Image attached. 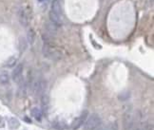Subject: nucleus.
I'll use <instances>...</instances> for the list:
<instances>
[{
    "instance_id": "nucleus-1",
    "label": "nucleus",
    "mask_w": 154,
    "mask_h": 130,
    "mask_svg": "<svg viewBox=\"0 0 154 130\" xmlns=\"http://www.w3.org/2000/svg\"><path fill=\"white\" fill-rule=\"evenodd\" d=\"M138 111H128L124 116V130H141Z\"/></svg>"
},
{
    "instance_id": "nucleus-2",
    "label": "nucleus",
    "mask_w": 154,
    "mask_h": 130,
    "mask_svg": "<svg viewBox=\"0 0 154 130\" xmlns=\"http://www.w3.org/2000/svg\"><path fill=\"white\" fill-rule=\"evenodd\" d=\"M49 21L57 27L63 24L62 9H61L60 0H52L51 10H49Z\"/></svg>"
},
{
    "instance_id": "nucleus-3",
    "label": "nucleus",
    "mask_w": 154,
    "mask_h": 130,
    "mask_svg": "<svg viewBox=\"0 0 154 130\" xmlns=\"http://www.w3.org/2000/svg\"><path fill=\"white\" fill-rule=\"evenodd\" d=\"M42 51H43V55H44L46 58L52 60V61H58L62 58V56H63L61 50L59 49H57L56 47L49 44V43H45L44 46H43Z\"/></svg>"
},
{
    "instance_id": "nucleus-4",
    "label": "nucleus",
    "mask_w": 154,
    "mask_h": 130,
    "mask_svg": "<svg viewBox=\"0 0 154 130\" xmlns=\"http://www.w3.org/2000/svg\"><path fill=\"white\" fill-rule=\"evenodd\" d=\"M102 125V120L98 114L88 115L87 121L84 124V130H97Z\"/></svg>"
},
{
    "instance_id": "nucleus-5",
    "label": "nucleus",
    "mask_w": 154,
    "mask_h": 130,
    "mask_svg": "<svg viewBox=\"0 0 154 130\" xmlns=\"http://www.w3.org/2000/svg\"><path fill=\"white\" fill-rule=\"evenodd\" d=\"M46 89H47V82L44 79H37L36 81L33 83V91L34 96L36 97H41L46 94Z\"/></svg>"
},
{
    "instance_id": "nucleus-6",
    "label": "nucleus",
    "mask_w": 154,
    "mask_h": 130,
    "mask_svg": "<svg viewBox=\"0 0 154 130\" xmlns=\"http://www.w3.org/2000/svg\"><path fill=\"white\" fill-rule=\"evenodd\" d=\"M88 117V112L87 110H85L79 117H78L77 119H75V121L72 122V124H71V128H72L73 130H76L78 128H80L81 126L86 122Z\"/></svg>"
},
{
    "instance_id": "nucleus-7",
    "label": "nucleus",
    "mask_w": 154,
    "mask_h": 130,
    "mask_svg": "<svg viewBox=\"0 0 154 130\" xmlns=\"http://www.w3.org/2000/svg\"><path fill=\"white\" fill-rule=\"evenodd\" d=\"M23 68H24L23 65L22 64H18L15 67H14V70H13V73H12L13 80L15 83H17V84H18V83L23 79V77H22Z\"/></svg>"
},
{
    "instance_id": "nucleus-8",
    "label": "nucleus",
    "mask_w": 154,
    "mask_h": 130,
    "mask_svg": "<svg viewBox=\"0 0 154 130\" xmlns=\"http://www.w3.org/2000/svg\"><path fill=\"white\" fill-rule=\"evenodd\" d=\"M17 16H18V20L20 24L22 25L23 27H28L29 25V16H28V13L27 10L24 8H20L18 10V13H17Z\"/></svg>"
},
{
    "instance_id": "nucleus-9",
    "label": "nucleus",
    "mask_w": 154,
    "mask_h": 130,
    "mask_svg": "<svg viewBox=\"0 0 154 130\" xmlns=\"http://www.w3.org/2000/svg\"><path fill=\"white\" fill-rule=\"evenodd\" d=\"M45 28H46V31H47L48 34L49 36H53V35H55L57 33V28H58V27H57L56 25H54L53 23H52L51 21L48 22V23H46Z\"/></svg>"
},
{
    "instance_id": "nucleus-10",
    "label": "nucleus",
    "mask_w": 154,
    "mask_h": 130,
    "mask_svg": "<svg viewBox=\"0 0 154 130\" xmlns=\"http://www.w3.org/2000/svg\"><path fill=\"white\" fill-rule=\"evenodd\" d=\"M97 130H119V126L116 122H109L107 125H101Z\"/></svg>"
},
{
    "instance_id": "nucleus-11",
    "label": "nucleus",
    "mask_w": 154,
    "mask_h": 130,
    "mask_svg": "<svg viewBox=\"0 0 154 130\" xmlns=\"http://www.w3.org/2000/svg\"><path fill=\"white\" fill-rule=\"evenodd\" d=\"M31 116H33L35 119V120H37V121H41V119L43 117L42 110L39 109V108H37V107L33 108V109H31Z\"/></svg>"
},
{
    "instance_id": "nucleus-12",
    "label": "nucleus",
    "mask_w": 154,
    "mask_h": 130,
    "mask_svg": "<svg viewBox=\"0 0 154 130\" xmlns=\"http://www.w3.org/2000/svg\"><path fill=\"white\" fill-rule=\"evenodd\" d=\"M10 82V75L7 71H1L0 72V84L1 85H7Z\"/></svg>"
},
{
    "instance_id": "nucleus-13",
    "label": "nucleus",
    "mask_w": 154,
    "mask_h": 130,
    "mask_svg": "<svg viewBox=\"0 0 154 130\" xmlns=\"http://www.w3.org/2000/svg\"><path fill=\"white\" fill-rule=\"evenodd\" d=\"M27 40L30 45H33L35 42V32L33 29H30L27 33Z\"/></svg>"
},
{
    "instance_id": "nucleus-14",
    "label": "nucleus",
    "mask_w": 154,
    "mask_h": 130,
    "mask_svg": "<svg viewBox=\"0 0 154 130\" xmlns=\"http://www.w3.org/2000/svg\"><path fill=\"white\" fill-rule=\"evenodd\" d=\"M9 125L12 129H17L20 126V124L16 119L12 118V119H10L9 120Z\"/></svg>"
},
{
    "instance_id": "nucleus-15",
    "label": "nucleus",
    "mask_w": 154,
    "mask_h": 130,
    "mask_svg": "<svg viewBox=\"0 0 154 130\" xmlns=\"http://www.w3.org/2000/svg\"><path fill=\"white\" fill-rule=\"evenodd\" d=\"M15 64H16V58L12 57V58H10L8 62H7V67H13L15 66Z\"/></svg>"
},
{
    "instance_id": "nucleus-16",
    "label": "nucleus",
    "mask_w": 154,
    "mask_h": 130,
    "mask_svg": "<svg viewBox=\"0 0 154 130\" xmlns=\"http://www.w3.org/2000/svg\"><path fill=\"white\" fill-rule=\"evenodd\" d=\"M54 127L56 128V129H58V130H63L64 128L66 127V125H65V124H63L62 122H55L54 124Z\"/></svg>"
},
{
    "instance_id": "nucleus-17",
    "label": "nucleus",
    "mask_w": 154,
    "mask_h": 130,
    "mask_svg": "<svg viewBox=\"0 0 154 130\" xmlns=\"http://www.w3.org/2000/svg\"><path fill=\"white\" fill-rule=\"evenodd\" d=\"M141 130H153V124L150 122H146L141 127Z\"/></svg>"
},
{
    "instance_id": "nucleus-18",
    "label": "nucleus",
    "mask_w": 154,
    "mask_h": 130,
    "mask_svg": "<svg viewBox=\"0 0 154 130\" xmlns=\"http://www.w3.org/2000/svg\"><path fill=\"white\" fill-rule=\"evenodd\" d=\"M39 2H42V1H45V0H38Z\"/></svg>"
}]
</instances>
